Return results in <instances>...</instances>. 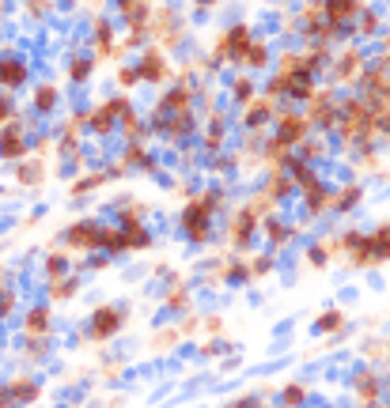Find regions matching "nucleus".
<instances>
[{
	"mask_svg": "<svg viewBox=\"0 0 390 408\" xmlns=\"http://www.w3.org/2000/svg\"><path fill=\"white\" fill-rule=\"evenodd\" d=\"M8 386V397H12V405L20 408V405H31V401H39V382L34 378H27V374H15L12 382H4Z\"/></svg>",
	"mask_w": 390,
	"mask_h": 408,
	"instance_id": "4468645a",
	"label": "nucleus"
},
{
	"mask_svg": "<svg viewBox=\"0 0 390 408\" xmlns=\"http://www.w3.org/2000/svg\"><path fill=\"white\" fill-rule=\"evenodd\" d=\"M76 291H80V284H76V280H64V276L50 280V299H53V303H57V299H72Z\"/></svg>",
	"mask_w": 390,
	"mask_h": 408,
	"instance_id": "393cba45",
	"label": "nucleus"
},
{
	"mask_svg": "<svg viewBox=\"0 0 390 408\" xmlns=\"http://www.w3.org/2000/svg\"><path fill=\"white\" fill-rule=\"evenodd\" d=\"M371 242L379 246V254L386 257V249H390V231H386V224H379L375 231H371Z\"/></svg>",
	"mask_w": 390,
	"mask_h": 408,
	"instance_id": "f704fd0d",
	"label": "nucleus"
},
{
	"mask_svg": "<svg viewBox=\"0 0 390 408\" xmlns=\"http://www.w3.org/2000/svg\"><path fill=\"white\" fill-rule=\"evenodd\" d=\"M0 291H4V261H0Z\"/></svg>",
	"mask_w": 390,
	"mask_h": 408,
	"instance_id": "79ce46f5",
	"label": "nucleus"
},
{
	"mask_svg": "<svg viewBox=\"0 0 390 408\" xmlns=\"http://www.w3.org/2000/svg\"><path fill=\"white\" fill-rule=\"evenodd\" d=\"M118 129H122V133H125V140H133V144H137V140H141V136H144V133H141V117H137L133 110L118 117Z\"/></svg>",
	"mask_w": 390,
	"mask_h": 408,
	"instance_id": "a878e982",
	"label": "nucleus"
},
{
	"mask_svg": "<svg viewBox=\"0 0 390 408\" xmlns=\"http://www.w3.org/2000/svg\"><path fill=\"white\" fill-rule=\"evenodd\" d=\"M0 408H15L12 397H8V386H0Z\"/></svg>",
	"mask_w": 390,
	"mask_h": 408,
	"instance_id": "a19ab883",
	"label": "nucleus"
},
{
	"mask_svg": "<svg viewBox=\"0 0 390 408\" xmlns=\"http://www.w3.org/2000/svg\"><path fill=\"white\" fill-rule=\"evenodd\" d=\"M265 238H269V246H273V254H277V249L288 246V238H292V227H284L281 219H265Z\"/></svg>",
	"mask_w": 390,
	"mask_h": 408,
	"instance_id": "412c9836",
	"label": "nucleus"
},
{
	"mask_svg": "<svg viewBox=\"0 0 390 408\" xmlns=\"http://www.w3.org/2000/svg\"><path fill=\"white\" fill-rule=\"evenodd\" d=\"M0 20H4V4H0Z\"/></svg>",
	"mask_w": 390,
	"mask_h": 408,
	"instance_id": "37998d69",
	"label": "nucleus"
},
{
	"mask_svg": "<svg viewBox=\"0 0 390 408\" xmlns=\"http://www.w3.org/2000/svg\"><path fill=\"white\" fill-rule=\"evenodd\" d=\"M64 246L69 249H99V224L95 219H80L64 231Z\"/></svg>",
	"mask_w": 390,
	"mask_h": 408,
	"instance_id": "1a4fd4ad",
	"label": "nucleus"
},
{
	"mask_svg": "<svg viewBox=\"0 0 390 408\" xmlns=\"http://www.w3.org/2000/svg\"><path fill=\"white\" fill-rule=\"evenodd\" d=\"M15 178H20V185H34V189H39L42 178H46L42 159H23V163H20V170H15Z\"/></svg>",
	"mask_w": 390,
	"mask_h": 408,
	"instance_id": "aec40b11",
	"label": "nucleus"
},
{
	"mask_svg": "<svg viewBox=\"0 0 390 408\" xmlns=\"http://www.w3.org/2000/svg\"><path fill=\"white\" fill-rule=\"evenodd\" d=\"M250 27L246 23H235V27H228L224 34H220V42H216V50H212V57H209V64L216 68V64H224V61H231V64H243V57H246V50H250Z\"/></svg>",
	"mask_w": 390,
	"mask_h": 408,
	"instance_id": "f03ea898",
	"label": "nucleus"
},
{
	"mask_svg": "<svg viewBox=\"0 0 390 408\" xmlns=\"http://www.w3.org/2000/svg\"><path fill=\"white\" fill-rule=\"evenodd\" d=\"M364 68H368V61H364L360 45H341V53L333 57V80L337 83H356Z\"/></svg>",
	"mask_w": 390,
	"mask_h": 408,
	"instance_id": "39448f33",
	"label": "nucleus"
},
{
	"mask_svg": "<svg viewBox=\"0 0 390 408\" xmlns=\"http://www.w3.org/2000/svg\"><path fill=\"white\" fill-rule=\"evenodd\" d=\"M277 117V102L273 99H250L243 106V129L246 133H265V125Z\"/></svg>",
	"mask_w": 390,
	"mask_h": 408,
	"instance_id": "0eeeda50",
	"label": "nucleus"
},
{
	"mask_svg": "<svg viewBox=\"0 0 390 408\" xmlns=\"http://www.w3.org/2000/svg\"><path fill=\"white\" fill-rule=\"evenodd\" d=\"M91 68H95V57H80V61H72L69 64V80L72 83H83L91 76Z\"/></svg>",
	"mask_w": 390,
	"mask_h": 408,
	"instance_id": "c85d7f7f",
	"label": "nucleus"
},
{
	"mask_svg": "<svg viewBox=\"0 0 390 408\" xmlns=\"http://www.w3.org/2000/svg\"><path fill=\"white\" fill-rule=\"evenodd\" d=\"M273 122H277V136H273V140L284 144L288 152H292V147H300L311 136V125L303 122V114H277Z\"/></svg>",
	"mask_w": 390,
	"mask_h": 408,
	"instance_id": "423d86ee",
	"label": "nucleus"
},
{
	"mask_svg": "<svg viewBox=\"0 0 390 408\" xmlns=\"http://www.w3.org/2000/svg\"><path fill=\"white\" fill-rule=\"evenodd\" d=\"M190 102H193V87H186V83H179L174 91H167V95L160 99V114H190Z\"/></svg>",
	"mask_w": 390,
	"mask_h": 408,
	"instance_id": "2eb2a0df",
	"label": "nucleus"
},
{
	"mask_svg": "<svg viewBox=\"0 0 390 408\" xmlns=\"http://www.w3.org/2000/svg\"><path fill=\"white\" fill-rule=\"evenodd\" d=\"M231 99H235V102H243V106H246V102L254 99V83H250L246 76H235V80H231Z\"/></svg>",
	"mask_w": 390,
	"mask_h": 408,
	"instance_id": "cd10ccee",
	"label": "nucleus"
},
{
	"mask_svg": "<svg viewBox=\"0 0 390 408\" xmlns=\"http://www.w3.org/2000/svg\"><path fill=\"white\" fill-rule=\"evenodd\" d=\"M27 152H31V136H27V129L20 122H8L4 129H0V159L23 163Z\"/></svg>",
	"mask_w": 390,
	"mask_h": 408,
	"instance_id": "20e7f679",
	"label": "nucleus"
},
{
	"mask_svg": "<svg viewBox=\"0 0 390 408\" xmlns=\"http://www.w3.org/2000/svg\"><path fill=\"white\" fill-rule=\"evenodd\" d=\"M341 326H345V314H337V310H326L319 321H314V329L319 333H337Z\"/></svg>",
	"mask_w": 390,
	"mask_h": 408,
	"instance_id": "c756f323",
	"label": "nucleus"
},
{
	"mask_svg": "<svg viewBox=\"0 0 390 408\" xmlns=\"http://www.w3.org/2000/svg\"><path fill=\"white\" fill-rule=\"evenodd\" d=\"M265 61H269V45H265V38H254L250 42V50H246V57H243V64L246 68H265Z\"/></svg>",
	"mask_w": 390,
	"mask_h": 408,
	"instance_id": "4be33fe9",
	"label": "nucleus"
},
{
	"mask_svg": "<svg viewBox=\"0 0 390 408\" xmlns=\"http://www.w3.org/2000/svg\"><path fill=\"white\" fill-rule=\"evenodd\" d=\"M12 114H15L12 99H4V95H0V125H4V122H8V117H12Z\"/></svg>",
	"mask_w": 390,
	"mask_h": 408,
	"instance_id": "ea45409f",
	"label": "nucleus"
},
{
	"mask_svg": "<svg viewBox=\"0 0 390 408\" xmlns=\"http://www.w3.org/2000/svg\"><path fill=\"white\" fill-rule=\"evenodd\" d=\"M27 80H31V68L23 57H0V87H23Z\"/></svg>",
	"mask_w": 390,
	"mask_h": 408,
	"instance_id": "ddd939ff",
	"label": "nucleus"
},
{
	"mask_svg": "<svg viewBox=\"0 0 390 408\" xmlns=\"http://www.w3.org/2000/svg\"><path fill=\"white\" fill-rule=\"evenodd\" d=\"M254 231H258V216L250 208H239L235 216H231V227H228V238H231V246L235 249H243L250 238H254Z\"/></svg>",
	"mask_w": 390,
	"mask_h": 408,
	"instance_id": "9d476101",
	"label": "nucleus"
},
{
	"mask_svg": "<svg viewBox=\"0 0 390 408\" xmlns=\"http://www.w3.org/2000/svg\"><path fill=\"white\" fill-rule=\"evenodd\" d=\"M220 144H224V129H209V136H205V147H209V152H216Z\"/></svg>",
	"mask_w": 390,
	"mask_h": 408,
	"instance_id": "58836bf2",
	"label": "nucleus"
},
{
	"mask_svg": "<svg viewBox=\"0 0 390 408\" xmlns=\"http://www.w3.org/2000/svg\"><path fill=\"white\" fill-rule=\"evenodd\" d=\"M360 197H364V189H360V185H345L341 193H330V204H326V208H333V212H349L352 204H360Z\"/></svg>",
	"mask_w": 390,
	"mask_h": 408,
	"instance_id": "a211bd4d",
	"label": "nucleus"
},
{
	"mask_svg": "<svg viewBox=\"0 0 390 408\" xmlns=\"http://www.w3.org/2000/svg\"><path fill=\"white\" fill-rule=\"evenodd\" d=\"M122 114H129V99L118 95V99L99 102L95 110H88V114H83V125H88L91 133H99V136H103V133H110V129H114V122H118Z\"/></svg>",
	"mask_w": 390,
	"mask_h": 408,
	"instance_id": "7ed1b4c3",
	"label": "nucleus"
},
{
	"mask_svg": "<svg viewBox=\"0 0 390 408\" xmlns=\"http://www.w3.org/2000/svg\"><path fill=\"white\" fill-rule=\"evenodd\" d=\"M12 310H15V295L12 291H0V318H8Z\"/></svg>",
	"mask_w": 390,
	"mask_h": 408,
	"instance_id": "4c0bfd02",
	"label": "nucleus"
},
{
	"mask_svg": "<svg viewBox=\"0 0 390 408\" xmlns=\"http://www.w3.org/2000/svg\"><path fill=\"white\" fill-rule=\"evenodd\" d=\"M23 329L31 340H46L50 337V306H31L23 318Z\"/></svg>",
	"mask_w": 390,
	"mask_h": 408,
	"instance_id": "dca6fc26",
	"label": "nucleus"
},
{
	"mask_svg": "<svg viewBox=\"0 0 390 408\" xmlns=\"http://www.w3.org/2000/svg\"><path fill=\"white\" fill-rule=\"evenodd\" d=\"M53 106H57V87H53V83H42V87L34 91V110H39V114H50Z\"/></svg>",
	"mask_w": 390,
	"mask_h": 408,
	"instance_id": "5701e85b",
	"label": "nucleus"
},
{
	"mask_svg": "<svg viewBox=\"0 0 390 408\" xmlns=\"http://www.w3.org/2000/svg\"><path fill=\"white\" fill-rule=\"evenodd\" d=\"M220 204H224V193H216V189H205V193H197V197L186 201V208H182V231H186V238H190V242H205V238L212 235V219H216Z\"/></svg>",
	"mask_w": 390,
	"mask_h": 408,
	"instance_id": "f257e3e1",
	"label": "nucleus"
},
{
	"mask_svg": "<svg viewBox=\"0 0 390 408\" xmlns=\"http://www.w3.org/2000/svg\"><path fill=\"white\" fill-rule=\"evenodd\" d=\"M110 178L106 170H95V174H83V178L72 185V197H83V193H91V189H99V185H103Z\"/></svg>",
	"mask_w": 390,
	"mask_h": 408,
	"instance_id": "b1692460",
	"label": "nucleus"
},
{
	"mask_svg": "<svg viewBox=\"0 0 390 408\" xmlns=\"http://www.w3.org/2000/svg\"><path fill=\"white\" fill-rule=\"evenodd\" d=\"M0 95H4V91H0Z\"/></svg>",
	"mask_w": 390,
	"mask_h": 408,
	"instance_id": "c03bdc74",
	"label": "nucleus"
},
{
	"mask_svg": "<svg viewBox=\"0 0 390 408\" xmlns=\"http://www.w3.org/2000/svg\"><path fill=\"white\" fill-rule=\"evenodd\" d=\"M303 397H307V389H303L300 382L284 389V405H288V408H300V405H303Z\"/></svg>",
	"mask_w": 390,
	"mask_h": 408,
	"instance_id": "72a5a7b5",
	"label": "nucleus"
},
{
	"mask_svg": "<svg viewBox=\"0 0 390 408\" xmlns=\"http://www.w3.org/2000/svg\"><path fill=\"white\" fill-rule=\"evenodd\" d=\"M118 15H122L129 27L148 23V15H152V4H144V0H122V4H118Z\"/></svg>",
	"mask_w": 390,
	"mask_h": 408,
	"instance_id": "f3484780",
	"label": "nucleus"
},
{
	"mask_svg": "<svg viewBox=\"0 0 390 408\" xmlns=\"http://www.w3.org/2000/svg\"><path fill=\"white\" fill-rule=\"evenodd\" d=\"M61 268H64V254L57 249V254H50V257H46V272H50V280H57V276H61Z\"/></svg>",
	"mask_w": 390,
	"mask_h": 408,
	"instance_id": "c9c22d12",
	"label": "nucleus"
},
{
	"mask_svg": "<svg viewBox=\"0 0 390 408\" xmlns=\"http://www.w3.org/2000/svg\"><path fill=\"white\" fill-rule=\"evenodd\" d=\"M360 12H364V4H356V0H333V4H322V20H326L333 31L352 23Z\"/></svg>",
	"mask_w": 390,
	"mask_h": 408,
	"instance_id": "f8f14e48",
	"label": "nucleus"
},
{
	"mask_svg": "<svg viewBox=\"0 0 390 408\" xmlns=\"http://www.w3.org/2000/svg\"><path fill=\"white\" fill-rule=\"evenodd\" d=\"M246 208H250V212H254V216H258V219H262V216H269V212H273V208H277V201H273V197H269V193L262 189V193H258V197H254V201H250V204H246Z\"/></svg>",
	"mask_w": 390,
	"mask_h": 408,
	"instance_id": "7c9ffc66",
	"label": "nucleus"
},
{
	"mask_svg": "<svg viewBox=\"0 0 390 408\" xmlns=\"http://www.w3.org/2000/svg\"><path fill=\"white\" fill-rule=\"evenodd\" d=\"M186 303H190V295L182 291V280L174 276V280H171V295H167V306H171V310H182Z\"/></svg>",
	"mask_w": 390,
	"mask_h": 408,
	"instance_id": "2f4dec72",
	"label": "nucleus"
},
{
	"mask_svg": "<svg viewBox=\"0 0 390 408\" xmlns=\"http://www.w3.org/2000/svg\"><path fill=\"white\" fill-rule=\"evenodd\" d=\"M122 326H125V314L122 310H114V306H99L95 318H91V337H95V340H110Z\"/></svg>",
	"mask_w": 390,
	"mask_h": 408,
	"instance_id": "6e6552de",
	"label": "nucleus"
},
{
	"mask_svg": "<svg viewBox=\"0 0 390 408\" xmlns=\"http://www.w3.org/2000/svg\"><path fill=\"white\" fill-rule=\"evenodd\" d=\"M356 20H360V34H364V38L379 31V12H360Z\"/></svg>",
	"mask_w": 390,
	"mask_h": 408,
	"instance_id": "473e14b6",
	"label": "nucleus"
},
{
	"mask_svg": "<svg viewBox=\"0 0 390 408\" xmlns=\"http://www.w3.org/2000/svg\"><path fill=\"white\" fill-rule=\"evenodd\" d=\"M288 189H292V178H288L284 170H277L273 178H269V185H265V193H269V197H273V201L288 197Z\"/></svg>",
	"mask_w": 390,
	"mask_h": 408,
	"instance_id": "bb28decb",
	"label": "nucleus"
},
{
	"mask_svg": "<svg viewBox=\"0 0 390 408\" xmlns=\"http://www.w3.org/2000/svg\"><path fill=\"white\" fill-rule=\"evenodd\" d=\"M167 57H163V50L160 45H148L144 50V57H141V64H137V76L141 80H148V83H155V80H167Z\"/></svg>",
	"mask_w": 390,
	"mask_h": 408,
	"instance_id": "9b49d317",
	"label": "nucleus"
},
{
	"mask_svg": "<svg viewBox=\"0 0 390 408\" xmlns=\"http://www.w3.org/2000/svg\"><path fill=\"white\" fill-rule=\"evenodd\" d=\"M118 83H122V87H137L141 76H137V68H118Z\"/></svg>",
	"mask_w": 390,
	"mask_h": 408,
	"instance_id": "e433bc0d",
	"label": "nucleus"
},
{
	"mask_svg": "<svg viewBox=\"0 0 390 408\" xmlns=\"http://www.w3.org/2000/svg\"><path fill=\"white\" fill-rule=\"evenodd\" d=\"M216 280L246 284V280H250V272H246V261H243V257H231L228 265H220V268H216Z\"/></svg>",
	"mask_w": 390,
	"mask_h": 408,
	"instance_id": "6ab92c4d",
	"label": "nucleus"
}]
</instances>
